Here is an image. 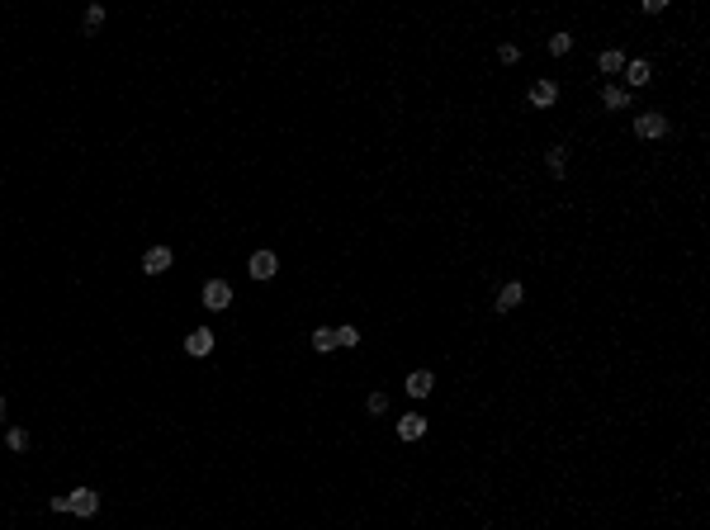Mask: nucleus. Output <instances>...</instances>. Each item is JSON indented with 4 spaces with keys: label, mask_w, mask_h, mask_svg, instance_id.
Returning <instances> with one entry per match:
<instances>
[{
    "label": "nucleus",
    "mask_w": 710,
    "mask_h": 530,
    "mask_svg": "<svg viewBox=\"0 0 710 530\" xmlns=\"http://www.w3.org/2000/svg\"><path fill=\"white\" fill-rule=\"evenodd\" d=\"M554 100H559V85H554L550 76H545V80H535V85H530V105H535V109H550Z\"/></svg>",
    "instance_id": "0eeeda50"
},
{
    "label": "nucleus",
    "mask_w": 710,
    "mask_h": 530,
    "mask_svg": "<svg viewBox=\"0 0 710 530\" xmlns=\"http://www.w3.org/2000/svg\"><path fill=\"white\" fill-rule=\"evenodd\" d=\"M597 67H602L606 76H611V71H625V53H616V48H602V53H597Z\"/></svg>",
    "instance_id": "f8f14e48"
},
{
    "label": "nucleus",
    "mask_w": 710,
    "mask_h": 530,
    "mask_svg": "<svg viewBox=\"0 0 710 530\" xmlns=\"http://www.w3.org/2000/svg\"><path fill=\"white\" fill-rule=\"evenodd\" d=\"M5 445H10L15 454H24L28 450V431H19V426H15V431H5Z\"/></svg>",
    "instance_id": "f3484780"
},
{
    "label": "nucleus",
    "mask_w": 710,
    "mask_h": 530,
    "mask_svg": "<svg viewBox=\"0 0 710 530\" xmlns=\"http://www.w3.org/2000/svg\"><path fill=\"white\" fill-rule=\"evenodd\" d=\"M545 166H550V176L564 180V176H568V152H564V147H550V152H545Z\"/></svg>",
    "instance_id": "ddd939ff"
},
{
    "label": "nucleus",
    "mask_w": 710,
    "mask_h": 530,
    "mask_svg": "<svg viewBox=\"0 0 710 530\" xmlns=\"http://www.w3.org/2000/svg\"><path fill=\"white\" fill-rule=\"evenodd\" d=\"M498 62H502V67H512V62H521V48H516V43H502V48H498Z\"/></svg>",
    "instance_id": "aec40b11"
},
{
    "label": "nucleus",
    "mask_w": 710,
    "mask_h": 530,
    "mask_svg": "<svg viewBox=\"0 0 710 530\" xmlns=\"http://www.w3.org/2000/svg\"><path fill=\"white\" fill-rule=\"evenodd\" d=\"M275 270H280V261H275V251H256V256L246 261V275H251V280H270Z\"/></svg>",
    "instance_id": "39448f33"
},
{
    "label": "nucleus",
    "mask_w": 710,
    "mask_h": 530,
    "mask_svg": "<svg viewBox=\"0 0 710 530\" xmlns=\"http://www.w3.org/2000/svg\"><path fill=\"white\" fill-rule=\"evenodd\" d=\"M67 511H76V516H95V511H100V493H95V488H76V493H67Z\"/></svg>",
    "instance_id": "f03ea898"
},
{
    "label": "nucleus",
    "mask_w": 710,
    "mask_h": 530,
    "mask_svg": "<svg viewBox=\"0 0 710 530\" xmlns=\"http://www.w3.org/2000/svg\"><path fill=\"white\" fill-rule=\"evenodd\" d=\"M365 407L374 412V417H384V412H389V393H384V388H379V393H369V398H365Z\"/></svg>",
    "instance_id": "a211bd4d"
},
{
    "label": "nucleus",
    "mask_w": 710,
    "mask_h": 530,
    "mask_svg": "<svg viewBox=\"0 0 710 530\" xmlns=\"http://www.w3.org/2000/svg\"><path fill=\"white\" fill-rule=\"evenodd\" d=\"M521 298H526V289L512 280V284H502V293H498V303H493V308H498V313H512V308H521Z\"/></svg>",
    "instance_id": "6e6552de"
},
{
    "label": "nucleus",
    "mask_w": 710,
    "mask_h": 530,
    "mask_svg": "<svg viewBox=\"0 0 710 530\" xmlns=\"http://www.w3.org/2000/svg\"><path fill=\"white\" fill-rule=\"evenodd\" d=\"M403 388H407L412 398H426L431 388H436V374H431V370H412L407 379H403Z\"/></svg>",
    "instance_id": "423d86ee"
},
{
    "label": "nucleus",
    "mask_w": 710,
    "mask_h": 530,
    "mask_svg": "<svg viewBox=\"0 0 710 530\" xmlns=\"http://www.w3.org/2000/svg\"><path fill=\"white\" fill-rule=\"evenodd\" d=\"M0 422H5V398H0Z\"/></svg>",
    "instance_id": "4be33fe9"
},
{
    "label": "nucleus",
    "mask_w": 710,
    "mask_h": 530,
    "mask_svg": "<svg viewBox=\"0 0 710 530\" xmlns=\"http://www.w3.org/2000/svg\"><path fill=\"white\" fill-rule=\"evenodd\" d=\"M337 345H360V332L355 327H337Z\"/></svg>",
    "instance_id": "412c9836"
},
{
    "label": "nucleus",
    "mask_w": 710,
    "mask_h": 530,
    "mask_svg": "<svg viewBox=\"0 0 710 530\" xmlns=\"http://www.w3.org/2000/svg\"><path fill=\"white\" fill-rule=\"evenodd\" d=\"M171 261H176V256H171V246H147L142 270H147V275H166V270H171Z\"/></svg>",
    "instance_id": "20e7f679"
},
{
    "label": "nucleus",
    "mask_w": 710,
    "mask_h": 530,
    "mask_svg": "<svg viewBox=\"0 0 710 530\" xmlns=\"http://www.w3.org/2000/svg\"><path fill=\"white\" fill-rule=\"evenodd\" d=\"M625 80L639 90V85H649V80H654V67H649V62H625Z\"/></svg>",
    "instance_id": "9b49d317"
},
{
    "label": "nucleus",
    "mask_w": 710,
    "mask_h": 530,
    "mask_svg": "<svg viewBox=\"0 0 710 530\" xmlns=\"http://www.w3.org/2000/svg\"><path fill=\"white\" fill-rule=\"evenodd\" d=\"M398 436H403V441H421V436H426V417H417V412L398 417Z\"/></svg>",
    "instance_id": "9d476101"
},
{
    "label": "nucleus",
    "mask_w": 710,
    "mask_h": 530,
    "mask_svg": "<svg viewBox=\"0 0 710 530\" xmlns=\"http://www.w3.org/2000/svg\"><path fill=\"white\" fill-rule=\"evenodd\" d=\"M100 24H105V5H90L85 10V33H95Z\"/></svg>",
    "instance_id": "6ab92c4d"
},
{
    "label": "nucleus",
    "mask_w": 710,
    "mask_h": 530,
    "mask_svg": "<svg viewBox=\"0 0 710 530\" xmlns=\"http://www.w3.org/2000/svg\"><path fill=\"white\" fill-rule=\"evenodd\" d=\"M313 350H317V355L337 350V327H317V332H313Z\"/></svg>",
    "instance_id": "2eb2a0df"
},
{
    "label": "nucleus",
    "mask_w": 710,
    "mask_h": 530,
    "mask_svg": "<svg viewBox=\"0 0 710 530\" xmlns=\"http://www.w3.org/2000/svg\"><path fill=\"white\" fill-rule=\"evenodd\" d=\"M602 105L606 109H625V105H630V90H625V85H606V90H602Z\"/></svg>",
    "instance_id": "4468645a"
},
{
    "label": "nucleus",
    "mask_w": 710,
    "mask_h": 530,
    "mask_svg": "<svg viewBox=\"0 0 710 530\" xmlns=\"http://www.w3.org/2000/svg\"><path fill=\"white\" fill-rule=\"evenodd\" d=\"M545 48H550V57H568V53H573V38H568V33H554Z\"/></svg>",
    "instance_id": "dca6fc26"
},
{
    "label": "nucleus",
    "mask_w": 710,
    "mask_h": 530,
    "mask_svg": "<svg viewBox=\"0 0 710 530\" xmlns=\"http://www.w3.org/2000/svg\"><path fill=\"white\" fill-rule=\"evenodd\" d=\"M228 303H233V284H228V280H209V284H204V308L223 313Z\"/></svg>",
    "instance_id": "7ed1b4c3"
},
{
    "label": "nucleus",
    "mask_w": 710,
    "mask_h": 530,
    "mask_svg": "<svg viewBox=\"0 0 710 530\" xmlns=\"http://www.w3.org/2000/svg\"><path fill=\"white\" fill-rule=\"evenodd\" d=\"M668 128H673V123H668V114H639V119H634V137H639V142L668 137Z\"/></svg>",
    "instance_id": "f257e3e1"
},
{
    "label": "nucleus",
    "mask_w": 710,
    "mask_h": 530,
    "mask_svg": "<svg viewBox=\"0 0 710 530\" xmlns=\"http://www.w3.org/2000/svg\"><path fill=\"white\" fill-rule=\"evenodd\" d=\"M185 350H189V355H209V350H213V332H209V327H194V332L185 336Z\"/></svg>",
    "instance_id": "1a4fd4ad"
}]
</instances>
